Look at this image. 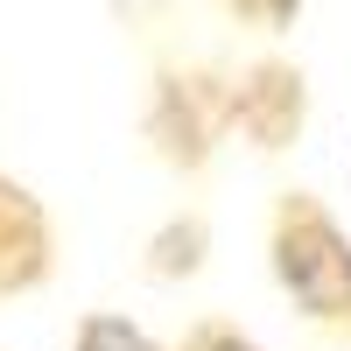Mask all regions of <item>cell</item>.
I'll use <instances>...</instances> for the list:
<instances>
[{
	"label": "cell",
	"instance_id": "7",
	"mask_svg": "<svg viewBox=\"0 0 351 351\" xmlns=\"http://www.w3.org/2000/svg\"><path fill=\"white\" fill-rule=\"evenodd\" d=\"M169 351H274V344H260L239 316H197V324H183V337Z\"/></svg>",
	"mask_w": 351,
	"mask_h": 351
},
{
	"label": "cell",
	"instance_id": "3",
	"mask_svg": "<svg viewBox=\"0 0 351 351\" xmlns=\"http://www.w3.org/2000/svg\"><path fill=\"white\" fill-rule=\"evenodd\" d=\"M232 134L253 155H288L309 134V71L295 56H246L232 71Z\"/></svg>",
	"mask_w": 351,
	"mask_h": 351
},
{
	"label": "cell",
	"instance_id": "1",
	"mask_svg": "<svg viewBox=\"0 0 351 351\" xmlns=\"http://www.w3.org/2000/svg\"><path fill=\"white\" fill-rule=\"evenodd\" d=\"M267 274L281 288L288 316L351 351V232L316 190L288 183L267 204Z\"/></svg>",
	"mask_w": 351,
	"mask_h": 351
},
{
	"label": "cell",
	"instance_id": "8",
	"mask_svg": "<svg viewBox=\"0 0 351 351\" xmlns=\"http://www.w3.org/2000/svg\"><path fill=\"white\" fill-rule=\"evenodd\" d=\"M218 14L232 28H253V36H288L302 21V0H218Z\"/></svg>",
	"mask_w": 351,
	"mask_h": 351
},
{
	"label": "cell",
	"instance_id": "4",
	"mask_svg": "<svg viewBox=\"0 0 351 351\" xmlns=\"http://www.w3.org/2000/svg\"><path fill=\"white\" fill-rule=\"evenodd\" d=\"M49 274H56V218L21 176L0 169V302L49 288Z\"/></svg>",
	"mask_w": 351,
	"mask_h": 351
},
{
	"label": "cell",
	"instance_id": "6",
	"mask_svg": "<svg viewBox=\"0 0 351 351\" xmlns=\"http://www.w3.org/2000/svg\"><path fill=\"white\" fill-rule=\"evenodd\" d=\"M71 351H169V344L127 309H84L71 324Z\"/></svg>",
	"mask_w": 351,
	"mask_h": 351
},
{
	"label": "cell",
	"instance_id": "5",
	"mask_svg": "<svg viewBox=\"0 0 351 351\" xmlns=\"http://www.w3.org/2000/svg\"><path fill=\"white\" fill-rule=\"evenodd\" d=\"M204 267H211V218H204L197 204H183V211H169L148 232V246H141V274L162 281V288H183Z\"/></svg>",
	"mask_w": 351,
	"mask_h": 351
},
{
	"label": "cell",
	"instance_id": "2",
	"mask_svg": "<svg viewBox=\"0 0 351 351\" xmlns=\"http://www.w3.org/2000/svg\"><path fill=\"white\" fill-rule=\"evenodd\" d=\"M141 141L169 176H204L232 141V64L190 49L155 56L148 99H141Z\"/></svg>",
	"mask_w": 351,
	"mask_h": 351
}]
</instances>
